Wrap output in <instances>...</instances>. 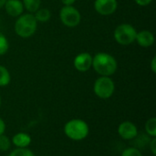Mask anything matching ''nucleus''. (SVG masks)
Returning <instances> with one entry per match:
<instances>
[{"label":"nucleus","mask_w":156,"mask_h":156,"mask_svg":"<svg viewBox=\"0 0 156 156\" xmlns=\"http://www.w3.org/2000/svg\"><path fill=\"white\" fill-rule=\"evenodd\" d=\"M37 21L35 18L34 14L26 13L19 16L14 26L16 34L22 38H28L32 37L37 27Z\"/></svg>","instance_id":"2"},{"label":"nucleus","mask_w":156,"mask_h":156,"mask_svg":"<svg viewBox=\"0 0 156 156\" xmlns=\"http://www.w3.org/2000/svg\"><path fill=\"white\" fill-rule=\"evenodd\" d=\"M137 31L133 26L127 23L120 24L113 32L115 41L122 46H129L135 41Z\"/></svg>","instance_id":"4"},{"label":"nucleus","mask_w":156,"mask_h":156,"mask_svg":"<svg viewBox=\"0 0 156 156\" xmlns=\"http://www.w3.org/2000/svg\"><path fill=\"white\" fill-rule=\"evenodd\" d=\"M1 104H2V98H1V95H0V107H1Z\"/></svg>","instance_id":"27"},{"label":"nucleus","mask_w":156,"mask_h":156,"mask_svg":"<svg viewBox=\"0 0 156 156\" xmlns=\"http://www.w3.org/2000/svg\"><path fill=\"white\" fill-rule=\"evenodd\" d=\"M5 2H6V0H0V8L4 6V5H5Z\"/></svg>","instance_id":"26"},{"label":"nucleus","mask_w":156,"mask_h":156,"mask_svg":"<svg viewBox=\"0 0 156 156\" xmlns=\"http://www.w3.org/2000/svg\"><path fill=\"white\" fill-rule=\"evenodd\" d=\"M10 147H11V140L9 139V137L5 135V133L0 135V151L6 152L10 149Z\"/></svg>","instance_id":"18"},{"label":"nucleus","mask_w":156,"mask_h":156,"mask_svg":"<svg viewBox=\"0 0 156 156\" xmlns=\"http://www.w3.org/2000/svg\"><path fill=\"white\" fill-rule=\"evenodd\" d=\"M73 65L78 71L86 72L92 66V56L88 52L80 53L75 57Z\"/></svg>","instance_id":"9"},{"label":"nucleus","mask_w":156,"mask_h":156,"mask_svg":"<svg viewBox=\"0 0 156 156\" xmlns=\"http://www.w3.org/2000/svg\"><path fill=\"white\" fill-rule=\"evenodd\" d=\"M121 156H143V154L140 151V149L133 146V147H129L123 150Z\"/></svg>","instance_id":"20"},{"label":"nucleus","mask_w":156,"mask_h":156,"mask_svg":"<svg viewBox=\"0 0 156 156\" xmlns=\"http://www.w3.org/2000/svg\"><path fill=\"white\" fill-rule=\"evenodd\" d=\"M22 3L24 8H26L28 13L34 14L38 8H40L41 0H23Z\"/></svg>","instance_id":"15"},{"label":"nucleus","mask_w":156,"mask_h":156,"mask_svg":"<svg viewBox=\"0 0 156 156\" xmlns=\"http://www.w3.org/2000/svg\"><path fill=\"white\" fill-rule=\"evenodd\" d=\"M117 132L119 136L125 141L133 140L138 135L137 126L130 121H124L120 123Z\"/></svg>","instance_id":"7"},{"label":"nucleus","mask_w":156,"mask_h":156,"mask_svg":"<svg viewBox=\"0 0 156 156\" xmlns=\"http://www.w3.org/2000/svg\"><path fill=\"white\" fill-rule=\"evenodd\" d=\"M59 19L68 27H75L80 25L81 15L73 5H64L59 10Z\"/></svg>","instance_id":"6"},{"label":"nucleus","mask_w":156,"mask_h":156,"mask_svg":"<svg viewBox=\"0 0 156 156\" xmlns=\"http://www.w3.org/2000/svg\"><path fill=\"white\" fill-rule=\"evenodd\" d=\"M5 132V123L4 120L0 117V135L4 134Z\"/></svg>","instance_id":"23"},{"label":"nucleus","mask_w":156,"mask_h":156,"mask_svg":"<svg viewBox=\"0 0 156 156\" xmlns=\"http://www.w3.org/2000/svg\"><path fill=\"white\" fill-rule=\"evenodd\" d=\"M9 48V43L5 35L0 33V56L5 55Z\"/></svg>","instance_id":"19"},{"label":"nucleus","mask_w":156,"mask_h":156,"mask_svg":"<svg viewBox=\"0 0 156 156\" xmlns=\"http://www.w3.org/2000/svg\"><path fill=\"white\" fill-rule=\"evenodd\" d=\"M151 69H152L153 73H155L156 72V57L155 56L152 58V61H151Z\"/></svg>","instance_id":"24"},{"label":"nucleus","mask_w":156,"mask_h":156,"mask_svg":"<svg viewBox=\"0 0 156 156\" xmlns=\"http://www.w3.org/2000/svg\"><path fill=\"white\" fill-rule=\"evenodd\" d=\"M149 147L151 149V152L153 154V155H156V138H152V140H150L149 143Z\"/></svg>","instance_id":"21"},{"label":"nucleus","mask_w":156,"mask_h":156,"mask_svg":"<svg viewBox=\"0 0 156 156\" xmlns=\"http://www.w3.org/2000/svg\"><path fill=\"white\" fill-rule=\"evenodd\" d=\"M90 128L88 123L81 119H72L64 126L65 135L72 141H82L89 135Z\"/></svg>","instance_id":"3"},{"label":"nucleus","mask_w":156,"mask_h":156,"mask_svg":"<svg viewBox=\"0 0 156 156\" xmlns=\"http://www.w3.org/2000/svg\"><path fill=\"white\" fill-rule=\"evenodd\" d=\"M31 141V136L27 133H17L11 139V143L16 148H27L30 145Z\"/></svg>","instance_id":"12"},{"label":"nucleus","mask_w":156,"mask_h":156,"mask_svg":"<svg viewBox=\"0 0 156 156\" xmlns=\"http://www.w3.org/2000/svg\"><path fill=\"white\" fill-rule=\"evenodd\" d=\"M145 133L151 138H156V118L152 117L145 122Z\"/></svg>","instance_id":"14"},{"label":"nucleus","mask_w":156,"mask_h":156,"mask_svg":"<svg viewBox=\"0 0 156 156\" xmlns=\"http://www.w3.org/2000/svg\"><path fill=\"white\" fill-rule=\"evenodd\" d=\"M135 41L143 48H149L154 43V35L149 30H142L137 32Z\"/></svg>","instance_id":"11"},{"label":"nucleus","mask_w":156,"mask_h":156,"mask_svg":"<svg viewBox=\"0 0 156 156\" xmlns=\"http://www.w3.org/2000/svg\"><path fill=\"white\" fill-rule=\"evenodd\" d=\"M7 156H35V154L28 148H16Z\"/></svg>","instance_id":"17"},{"label":"nucleus","mask_w":156,"mask_h":156,"mask_svg":"<svg viewBox=\"0 0 156 156\" xmlns=\"http://www.w3.org/2000/svg\"><path fill=\"white\" fill-rule=\"evenodd\" d=\"M134 2L138 5H141V6H146L148 5H150L153 0H134Z\"/></svg>","instance_id":"22"},{"label":"nucleus","mask_w":156,"mask_h":156,"mask_svg":"<svg viewBox=\"0 0 156 156\" xmlns=\"http://www.w3.org/2000/svg\"><path fill=\"white\" fill-rule=\"evenodd\" d=\"M35 18L37 19V22L45 23L48 22L50 17H51V13L48 8H38L35 13H34Z\"/></svg>","instance_id":"13"},{"label":"nucleus","mask_w":156,"mask_h":156,"mask_svg":"<svg viewBox=\"0 0 156 156\" xmlns=\"http://www.w3.org/2000/svg\"><path fill=\"white\" fill-rule=\"evenodd\" d=\"M11 76L8 71V69L0 65V87H5L10 83Z\"/></svg>","instance_id":"16"},{"label":"nucleus","mask_w":156,"mask_h":156,"mask_svg":"<svg viewBox=\"0 0 156 156\" xmlns=\"http://www.w3.org/2000/svg\"><path fill=\"white\" fill-rule=\"evenodd\" d=\"M6 14L12 17H18L24 12V5L21 0H6L4 5Z\"/></svg>","instance_id":"10"},{"label":"nucleus","mask_w":156,"mask_h":156,"mask_svg":"<svg viewBox=\"0 0 156 156\" xmlns=\"http://www.w3.org/2000/svg\"><path fill=\"white\" fill-rule=\"evenodd\" d=\"M60 1L64 5H72L76 2V0H60Z\"/></svg>","instance_id":"25"},{"label":"nucleus","mask_w":156,"mask_h":156,"mask_svg":"<svg viewBox=\"0 0 156 156\" xmlns=\"http://www.w3.org/2000/svg\"><path fill=\"white\" fill-rule=\"evenodd\" d=\"M117 7V0H95L94 2V9L101 16L112 15Z\"/></svg>","instance_id":"8"},{"label":"nucleus","mask_w":156,"mask_h":156,"mask_svg":"<svg viewBox=\"0 0 156 156\" xmlns=\"http://www.w3.org/2000/svg\"><path fill=\"white\" fill-rule=\"evenodd\" d=\"M91 67L100 76L111 77L116 72L118 63L113 56L108 53L99 52L92 57Z\"/></svg>","instance_id":"1"},{"label":"nucleus","mask_w":156,"mask_h":156,"mask_svg":"<svg viewBox=\"0 0 156 156\" xmlns=\"http://www.w3.org/2000/svg\"><path fill=\"white\" fill-rule=\"evenodd\" d=\"M93 91L95 95L100 99H110L115 91L114 81L111 79V77L101 76L94 82Z\"/></svg>","instance_id":"5"}]
</instances>
